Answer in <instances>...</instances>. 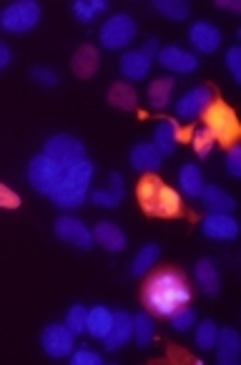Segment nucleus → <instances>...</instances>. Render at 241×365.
<instances>
[{"instance_id": "obj_1", "label": "nucleus", "mask_w": 241, "mask_h": 365, "mask_svg": "<svg viewBox=\"0 0 241 365\" xmlns=\"http://www.w3.org/2000/svg\"><path fill=\"white\" fill-rule=\"evenodd\" d=\"M188 302H191V290L178 269H161L144 287V305L154 315L168 317L176 307L188 305Z\"/></svg>"}, {"instance_id": "obj_2", "label": "nucleus", "mask_w": 241, "mask_h": 365, "mask_svg": "<svg viewBox=\"0 0 241 365\" xmlns=\"http://www.w3.org/2000/svg\"><path fill=\"white\" fill-rule=\"evenodd\" d=\"M91 179H93V164L88 159H80L60 172L58 184H55L53 192H50L48 197L53 199L55 207H63V210L80 207L83 205V199L88 197Z\"/></svg>"}, {"instance_id": "obj_3", "label": "nucleus", "mask_w": 241, "mask_h": 365, "mask_svg": "<svg viewBox=\"0 0 241 365\" xmlns=\"http://www.w3.org/2000/svg\"><path fill=\"white\" fill-rule=\"evenodd\" d=\"M139 199L146 215L151 217H176L181 215V197L176 189L166 187L156 177H146L139 184Z\"/></svg>"}, {"instance_id": "obj_4", "label": "nucleus", "mask_w": 241, "mask_h": 365, "mask_svg": "<svg viewBox=\"0 0 241 365\" xmlns=\"http://www.w3.org/2000/svg\"><path fill=\"white\" fill-rule=\"evenodd\" d=\"M204 118H206V129L211 131L214 141L236 144V139H239V118H236V113L226 103H211L204 111Z\"/></svg>"}, {"instance_id": "obj_5", "label": "nucleus", "mask_w": 241, "mask_h": 365, "mask_svg": "<svg viewBox=\"0 0 241 365\" xmlns=\"http://www.w3.org/2000/svg\"><path fill=\"white\" fill-rule=\"evenodd\" d=\"M98 38H101L103 48H108V51L126 48V46H129L131 41L136 38L134 18L126 16V13H118V16L108 18V21L101 26V33H98Z\"/></svg>"}, {"instance_id": "obj_6", "label": "nucleus", "mask_w": 241, "mask_h": 365, "mask_svg": "<svg viewBox=\"0 0 241 365\" xmlns=\"http://www.w3.org/2000/svg\"><path fill=\"white\" fill-rule=\"evenodd\" d=\"M41 21V3L36 0H21L11 3L6 11L0 13V26L8 33H26Z\"/></svg>"}, {"instance_id": "obj_7", "label": "nucleus", "mask_w": 241, "mask_h": 365, "mask_svg": "<svg viewBox=\"0 0 241 365\" xmlns=\"http://www.w3.org/2000/svg\"><path fill=\"white\" fill-rule=\"evenodd\" d=\"M60 172H63V167L55 164L50 156L38 154V156H33L31 167H28V182H31V187L36 189V192L50 194L55 184H58Z\"/></svg>"}, {"instance_id": "obj_8", "label": "nucleus", "mask_w": 241, "mask_h": 365, "mask_svg": "<svg viewBox=\"0 0 241 365\" xmlns=\"http://www.w3.org/2000/svg\"><path fill=\"white\" fill-rule=\"evenodd\" d=\"M43 154L50 156L55 164H60V167L65 169V167H70V164H75V161L86 159V146L80 144L75 136L58 134V136H50V139L45 141Z\"/></svg>"}, {"instance_id": "obj_9", "label": "nucleus", "mask_w": 241, "mask_h": 365, "mask_svg": "<svg viewBox=\"0 0 241 365\" xmlns=\"http://www.w3.org/2000/svg\"><path fill=\"white\" fill-rule=\"evenodd\" d=\"M156 53H159V41H156V38H149V43H146L144 48L129 51V53L121 56V73H124L129 81L146 78Z\"/></svg>"}, {"instance_id": "obj_10", "label": "nucleus", "mask_w": 241, "mask_h": 365, "mask_svg": "<svg viewBox=\"0 0 241 365\" xmlns=\"http://www.w3.org/2000/svg\"><path fill=\"white\" fill-rule=\"evenodd\" d=\"M214 103V93H211L209 86H198V88H191L188 93H183L181 98L176 101V113L186 121H193L198 118L206 108Z\"/></svg>"}, {"instance_id": "obj_11", "label": "nucleus", "mask_w": 241, "mask_h": 365, "mask_svg": "<svg viewBox=\"0 0 241 365\" xmlns=\"http://www.w3.org/2000/svg\"><path fill=\"white\" fill-rule=\"evenodd\" d=\"M73 338L75 335L70 333L65 325H48L41 335V345L43 350L50 355V358H65V355L73 353Z\"/></svg>"}, {"instance_id": "obj_12", "label": "nucleus", "mask_w": 241, "mask_h": 365, "mask_svg": "<svg viewBox=\"0 0 241 365\" xmlns=\"http://www.w3.org/2000/svg\"><path fill=\"white\" fill-rule=\"evenodd\" d=\"M55 235L63 242L75 245V247H80V250H88L93 245V232L80 220H75V217H60V220L55 222Z\"/></svg>"}, {"instance_id": "obj_13", "label": "nucleus", "mask_w": 241, "mask_h": 365, "mask_svg": "<svg viewBox=\"0 0 241 365\" xmlns=\"http://www.w3.org/2000/svg\"><path fill=\"white\" fill-rule=\"evenodd\" d=\"M131 335H134V315L118 310V312H113L111 330H108L106 338H103V345H106V350H118L129 343Z\"/></svg>"}, {"instance_id": "obj_14", "label": "nucleus", "mask_w": 241, "mask_h": 365, "mask_svg": "<svg viewBox=\"0 0 241 365\" xmlns=\"http://www.w3.org/2000/svg\"><path fill=\"white\" fill-rule=\"evenodd\" d=\"M156 58H159V63L164 66V68L173 71V73H191V71H196V66H198L196 56L188 53V51H183V48H176V46L161 48L159 53H156Z\"/></svg>"}, {"instance_id": "obj_15", "label": "nucleus", "mask_w": 241, "mask_h": 365, "mask_svg": "<svg viewBox=\"0 0 241 365\" xmlns=\"http://www.w3.org/2000/svg\"><path fill=\"white\" fill-rule=\"evenodd\" d=\"M188 41H191L193 48L201 51V53H214L221 46V31L216 26H211V23L198 21V23H193L191 31H188Z\"/></svg>"}, {"instance_id": "obj_16", "label": "nucleus", "mask_w": 241, "mask_h": 365, "mask_svg": "<svg viewBox=\"0 0 241 365\" xmlns=\"http://www.w3.org/2000/svg\"><path fill=\"white\" fill-rule=\"evenodd\" d=\"M201 232H204L209 240H234L239 235V222L231 215H216L211 212L204 222H201Z\"/></svg>"}, {"instance_id": "obj_17", "label": "nucleus", "mask_w": 241, "mask_h": 365, "mask_svg": "<svg viewBox=\"0 0 241 365\" xmlns=\"http://www.w3.org/2000/svg\"><path fill=\"white\" fill-rule=\"evenodd\" d=\"M214 348H219V353H216V360H219L221 365H236L239 363V353H241V338L236 330L231 328H224L216 333V345Z\"/></svg>"}, {"instance_id": "obj_18", "label": "nucleus", "mask_w": 241, "mask_h": 365, "mask_svg": "<svg viewBox=\"0 0 241 365\" xmlns=\"http://www.w3.org/2000/svg\"><path fill=\"white\" fill-rule=\"evenodd\" d=\"M108 182H111V187L98 189V192H91L88 197H91L93 205L113 210V207L121 205V199H124V194H126V187H124V177H121L118 172H113L111 177H108Z\"/></svg>"}, {"instance_id": "obj_19", "label": "nucleus", "mask_w": 241, "mask_h": 365, "mask_svg": "<svg viewBox=\"0 0 241 365\" xmlns=\"http://www.w3.org/2000/svg\"><path fill=\"white\" fill-rule=\"evenodd\" d=\"M93 240L106 247L108 252H121L126 250V235L121 232V227H116L113 222H98L93 230Z\"/></svg>"}, {"instance_id": "obj_20", "label": "nucleus", "mask_w": 241, "mask_h": 365, "mask_svg": "<svg viewBox=\"0 0 241 365\" xmlns=\"http://www.w3.org/2000/svg\"><path fill=\"white\" fill-rule=\"evenodd\" d=\"M131 167L136 172H159L161 169V154L156 151L154 144H136L131 149Z\"/></svg>"}, {"instance_id": "obj_21", "label": "nucleus", "mask_w": 241, "mask_h": 365, "mask_svg": "<svg viewBox=\"0 0 241 365\" xmlns=\"http://www.w3.org/2000/svg\"><path fill=\"white\" fill-rule=\"evenodd\" d=\"M193 274H196V282L198 287H201V292H206V295H219V269H216V264L211 262L209 257L204 259H198L196 267H193Z\"/></svg>"}, {"instance_id": "obj_22", "label": "nucleus", "mask_w": 241, "mask_h": 365, "mask_svg": "<svg viewBox=\"0 0 241 365\" xmlns=\"http://www.w3.org/2000/svg\"><path fill=\"white\" fill-rule=\"evenodd\" d=\"M201 199H204V207H209V210L216 212V215H231L234 207H236L234 197L219 187H204Z\"/></svg>"}, {"instance_id": "obj_23", "label": "nucleus", "mask_w": 241, "mask_h": 365, "mask_svg": "<svg viewBox=\"0 0 241 365\" xmlns=\"http://www.w3.org/2000/svg\"><path fill=\"white\" fill-rule=\"evenodd\" d=\"M111 322H113V312L108 310V307L98 305V307H93V310H88L86 333L91 335V338L103 340V338H106L108 330H111Z\"/></svg>"}, {"instance_id": "obj_24", "label": "nucleus", "mask_w": 241, "mask_h": 365, "mask_svg": "<svg viewBox=\"0 0 241 365\" xmlns=\"http://www.w3.org/2000/svg\"><path fill=\"white\" fill-rule=\"evenodd\" d=\"M178 184H181V192L186 194L188 199L201 197L204 192V177H201V169L196 164H183L181 172H178Z\"/></svg>"}, {"instance_id": "obj_25", "label": "nucleus", "mask_w": 241, "mask_h": 365, "mask_svg": "<svg viewBox=\"0 0 241 365\" xmlns=\"http://www.w3.org/2000/svg\"><path fill=\"white\" fill-rule=\"evenodd\" d=\"M176 136H178V131H176V124H173V121H168V118L166 121H161L154 131L156 151H159L161 156H171L173 151H176Z\"/></svg>"}, {"instance_id": "obj_26", "label": "nucleus", "mask_w": 241, "mask_h": 365, "mask_svg": "<svg viewBox=\"0 0 241 365\" xmlns=\"http://www.w3.org/2000/svg\"><path fill=\"white\" fill-rule=\"evenodd\" d=\"M98 68V51L93 46H80L73 56V73L80 78H91Z\"/></svg>"}, {"instance_id": "obj_27", "label": "nucleus", "mask_w": 241, "mask_h": 365, "mask_svg": "<svg viewBox=\"0 0 241 365\" xmlns=\"http://www.w3.org/2000/svg\"><path fill=\"white\" fill-rule=\"evenodd\" d=\"M108 103L121 111H134L136 103H139V93L131 83H113L111 91H108Z\"/></svg>"}, {"instance_id": "obj_28", "label": "nucleus", "mask_w": 241, "mask_h": 365, "mask_svg": "<svg viewBox=\"0 0 241 365\" xmlns=\"http://www.w3.org/2000/svg\"><path fill=\"white\" fill-rule=\"evenodd\" d=\"M171 91H173V78H156L149 86V103L156 108H164L171 101Z\"/></svg>"}, {"instance_id": "obj_29", "label": "nucleus", "mask_w": 241, "mask_h": 365, "mask_svg": "<svg viewBox=\"0 0 241 365\" xmlns=\"http://www.w3.org/2000/svg\"><path fill=\"white\" fill-rule=\"evenodd\" d=\"M131 338L136 340L139 348H149L151 345V340H154V320L146 312H139L134 317V335Z\"/></svg>"}, {"instance_id": "obj_30", "label": "nucleus", "mask_w": 241, "mask_h": 365, "mask_svg": "<svg viewBox=\"0 0 241 365\" xmlns=\"http://www.w3.org/2000/svg\"><path fill=\"white\" fill-rule=\"evenodd\" d=\"M154 8L161 16L171 18V21H183L191 13V6H188L186 0H156Z\"/></svg>"}, {"instance_id": "obj_31", "label": "nucleus", "mask_w": 241, "mask_h": 365, "mask_svg": "<svg viewBox=\"0 0 241 365\" xmlns=\"http://www.w3.org/2000/svg\"><path fill=\"white\" fill-rule=\"evenodd\" d=\"M108 8L106 0H75L73 3V13L80 23H91L98 13H103Z\"/></svg>"}, {"instance_id": "obj_32", "label": "nucleus", "mask_w": 241, "mask_h": 365, "mask_svg": "<svg viewBox=\"0 0 241 365\" xmlns=\"http://www.w3.org/2000/svg\"><path fill=\"white\" fill-rule=\"evenodd\" d=\"M159 255H161L159 245H146V247H141L139 255H136V259H134V267H131V272H134L136 277H139V274H144V272H149V269L156 264V259H159Z\"/></svg>"}, {"instance_id": "obj_33", "label": "nucleus", "mask_w": 241, "mask_h": 365, "mask_svg": "<svg viewBox=\"0 0 241 365\" xmlns=\"http://www.w3.org/2000/svg\"><path fill=\"white\" fill-rule=\"evenodd\" d=\"M86 317H88V310L83 305H73L68 312H65V328L70 330L73 335H80L86 333Z\"/></svg>"}, {"instance_id": "obj_34", "label": "nucleus", "mask_w": 241, "mask_h": 365, "mask_svg": "<svg viewBox=\"0 0 241 365\" xmlns=\"http://www.w3.org/2000/svg\"><path fill=\"white\" fill-rule=\"evenodd\" d=\"M216 333H219V328H216L214 320H201L196 330V345L201 350H211L216 345Z\"/></svg>"}, {"instance_id": "obj_35", "label": "nucleus", "mask_w": 241, "mask_h": 365, "mask_svg": "<svg viewBox=\"0 0 241 365\" xmlns=\"http://www.w3.org/2000/svg\"><path fill=\"white\" fill-rule=\"evenodd\" d=\"M171 325H173V330H178V333H186L188 328H191L193 322H196V315H193V310L188 305H181V307H176V310L171 312Z\"/></svg>"}, {"instance_id": "obj_36", "label": "nucleus", "mask_w": 241, "mask_h": 365, "mask_svg": "<svg viewBox=\"0 0 241 365\" xmlns=\"http://www.w3.org/2000/svg\"><path fill=\"white\" fill-rule=\"evenodd\" d=\"M211 146H214V136H211V131L206 129V126L193 134V151H196L201 159H204V156H209Z\"/></svg>"}, {"instance_id": "obj_37", "label": "nucleus", "mask_w": 241, "mask_h": 365, "mask_svg": "<svg viewBox=\"0 0 241 365\" xmlns=\"http://www.w3.org/2000/svg\"><path fill=\"white\" fill-rule=\"evenodd\" d=\"M70 363L73 365H103V358L98 353H93V350L80 348V350H73V353H70Z\"/></svg>"}, {"instance_id": "obj_38", "label": "nucleus", "mask_w": 241, "mask_h": 365, "mask_svg": "<svg viewBox=\"0 0 241 365\" xmlns=\"http://www.w3.org/2000/svg\"><path fill=\"white\" fill-rule=\"evenodd\" d=\"M226 66H229L231 76H234L236 83H241V48L234 46V48L226 51Z\"/></svg>"}, {"instance_id": "obj_39", "label": "nucleus", "mask_w": 241, "mask_h": 365, "mask_svg": "<svg viewBox=\"0 0 241 365\" xmlns=\"http://www.w3.org/2000/svg\"><path fill=\"white\" fill-rule=\"evenodd\" d=\"M226 172L231 177H241V146H231L226 154Z\"/></svg>"}, {"instance_id": "obj_40", "label": "nucleus", "mask_w": 241, "mask_h": 365, "mask_svg": "<svg viewBox=\"0 0 241 365\" xmlns=\"http://www.w3.org/2000/svg\"><path fill=\"white\" fill-rule=\"evenodd\" d=\"M0 207H6V210H18L21 207V197L6 184H0Z\"/></svg>"}, {"instance_id": "obj_41", "label": "nucleus", "mask_w": 241, "mask_h": 365, "mask_svg": "<svg viewBox=\"0 0 241 365\" xmlns=\"http://www.w3.org/2000/svg\"><path fill=\"white\" fill-rule=\"evenodd\" d=\"M33 78L38 81V83H43V86H48V88H53L55 83H58V76H55V71L53 68H33Z\"/></svg>"}, {"instance_id": "obj_42", "label": "nucleus", "mask_w": 241, "mask_h": 365, "mask_svg": "<svg viewBox=\"0 0 241 365\" xmlns=\"http://www.w3.org/2000/svg\"><path fill=\"white\" fill-rule=\"evenodd\" d=\"M216 8H221V11H229V13H239L241 3H239V0H216Z\"/></svg>"}, {"instance_id": "obj_43", "label": "nucleus", "mask_w": 241, "mask_h": 365, "mask_svg": "<svg viewBox=\"0 0 241 365\" xmlns=\"http://www.w3.org/2000/svg\"><path fill=\"white\" fill-rule=\"evenodd\" d=\"M8 63H11V51H8L6 43H0V71L6 68Z\"/></svg>"}]
</instances>
